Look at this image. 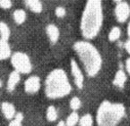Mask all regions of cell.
<instances>
[{
  "label": "cell",
  "mask_w": 130,
  "mask_h": 126,
  "mask_svg": "<svg viewBox=\"0 0 130 126\" xmlns=\"http://www.w3.org/2000/svg\"><path fill=\"white\" fill-rule=\"evenodd\" d=\"M114 12H115L116 20L119 23H125L130 17V6H129L128 2L121 1V2L117 3V5L115 6V9H114Z\"/></svg>",
  "instance_id": "8992f818"
},
{
  "label": "cell",
  "mask_w": 130,
  "mask_h": 126,
  "mask_svg": "<svg viewBox=\"0 0 130 126\" xmlns=\"http://www.w3.org/2000/svg\"><path fill=\"white\" fill-rule=\"evenodd\" d=\"M12 6L11 0H0V7L2 9H9Z\"/></svg>",
  "instance_id": "603a6c76"
},
{
  "label": "cell",
  "mask_w": 130,
  "mask_h": 126,
  "mask_svg": "<svg viewBox=\"0 0 130 126\" xmlns=\"http://www.w3.org/2000/svg\"><path fill=\"white\" fill-rule=\"evenodd\" d=\"M125 112L123 104L104 101L96 111V123L99 126H118L124 118Z\"/></svg>",
  "instance_id": "277c9868"
},
{
  "label": "cell",
  "mask_w": 130,
  "mask_h": 126,
  "mask_svg": "<svg viewBox=\"0 0 130 126\" xmlns=\"http://www.w3.org/2000/svg\"><path fill=\"white\" fill-rule=\"evenodd\" d=\"M54 13L57 18H63L64 15H66L67 11H66V8L62 7V6H57L54 10Z\"/></svg>",
  "instance_id": "7402d4cb"
},
{
  "label": "cell",
  "mask_w": 130,
  "mask_h": 126,
  "mask_svg": "<svg viewBox=\"0 0 130 126\" xmlns=\"http://www.w3.org/2000/svg\"><path fill=\"white\" fill-rule=\"evenodd\" d=\"M124 48H125V50L130 54V39H128V40L124 43Z\"/></svg>",
  "instance_id": "4316f807"
},
{
  "label": "cell",
  "mask_w": 130,
  "mask_h": 126,
  "mask_svg": "<svg viewBox=\"0 0 130 126\" xmlns=\"http://www.w3.org/2000/svg\"><path fill=\"white\" fill-rule=\"evenodd\" d=\"M25 5L35 13H40L43 10V4L41 0H24Z\"/></svg>",
  "instance_id": "7c38bea8"
},
{
  "label": "cell",
  "mask_w": 130,
  "mask_h": 126,
  "mask_svg": "<svg viewBox=\"0 0 130 126\" xmlns=\"http://www.w3.org/2000/svg\"><path fill=\"white\" fill-rule=\"evenodd\" d=\"M73 49L77 53L82 66L89 77H94L103 67L101 52L88 40H78L73 44Z\"/></svg>",
  "instance_id": "7a4b0ae2"
},
{
  "label": "cell",
  "mask_w": 130,
  "mask_h": 126,
  "mask_svg": "<svg viewBox=\"0 0 130 126\" xmlns=\"http://www.w3.org/2000/svg\"><path fill=\"white\" fill-rule=\"evenodd\" d=\"M21 81V74L17 71H12L9 76H8V79H7V84H6V88H7V91L11 92L15 89L17 85L20 83Z\"/></svg>",
  "instance_id": "8fae6325"
},
{
  "label": "cell",
  "mask_w": 130,
  "mask_h": 126,
  "mask_svg": "<svg viewBox=\"0 0 130 126\" xmlns=\"http://www.w3.org/2000/svg\"><path fill=\"white\" fill-rule=\"evenodd\" d=\"M79 115L76 111H73L66 119V121H64V124H66V126H75L78 122H79Z\"/></svg>",
  "instance_id": "ac0fdd59"
},
{
  "label": "cell",
  "mask_w": 130,
  "mask_h": 126,
  "mask_svg": "<svg viewBox=\"0 0 130 126\" xmlns=\"http://www.w3.org/2000/svg\"><path fill=\"white\" fill-rule=\"evenodd\" d=\"M79 126H93V117L91 114H85L79 118Z\"/></svg>",
  "instance_id": "d6986e66"
},
{
  "label": "cell",
  "mask_w": 130,
  "mask_h": 126,
  "mask_svg": "<svg viewBox=\"0 0 130 126\" xmlns=\"http://www.w3.org/2000/svg\"><path fill=\"white\" fill-rule=\"evenodd\" d=\"M81 105H82V102L81 100L78 98V97H73L70 101V108L73 110V111H77L81 108Z\"/></svg>",
  "instance_id": "44dd1931"
},
{
  "label": "cell",
  "mask_w": 130,
  "mask_h": 126,
  "mask_svg": "<svg viewBox=\"0 0 130 126\" xmlns=\"http://www.w3.org/2000/svg\"><path fill=\"white\" fill-rule=\"evenodd\" d=\"M127 35H128V39H130V22L128 23L127 26Z\"/></svg>",
  "instance_id": "83f0119b"
},
{
  "label": "cell",
  "mask_w": 130,
  "mask_h": 126,
  "mask_svg": "<svg viewBox=\"0 0 130 126\" xmlns=\"http://www.w3.org/2000/svg\"><path fill=\"white\" fill-rule=\"evenodd\" d=\"M58 117V114H57V110L54 106H48L47 109H46V119L49 121V122H54Z\"/></svg>",
  "instance_id": "e0dca14e"
},
{
  "label": "cell",
  "mask_w": 130,
  "mask_h": 126,
  "mask_svg": "<svg viewBox=\"0 0 130 126\" xmlns=\"http://www.w3.org/2000/svg\"><path fill=\"white\" fill-rule=\"evenodd\" d=\"M1 87H2V80L0 79V88H1Z\"/></svg>",
  "instance_id": "4dcf8cb0"
},
{
  "label": "cell",
  "mask_w": 130,
  "mask_h": 126,
  "mask_svg": "<svg viewBox=\"0 0 130 126\" xmlns=\"http://www.w3.org/2000/svg\"><path fill=\"white\" fill-rule=\"evenodd\" d=\"M41 86V80L38 76H30L29 78L26 79L25 84H24V89L27 93L29 94H34L39 91Z\"/></svg>",
  "instance_id": "ba28073f"
},
{
  "label": "cell",
  "mask_w": 130,
  "mask_h": 126,
  "mask_svg": "<svg viewBox=\"0 0 130 126\" xmlns=\"http://www.w3.org/2000/svg\"><path fill=\"white\" fill-rule=\"evenodd\" d=\"M113 1H115V2H117V3H119V2H121V1H123V0H113Z\"/></svg>",
  "instance_id": "f546056e"
},
{
  "label": "cell",
  "mask_w": 130,
  "mask_h": 126,
  "mask_svg": "<svg viewBox=\"0 0 130 126\" xmlns=\"http://www.w3.org/2000/svg\"><path fill=\"white\" fill-rule=\"evenodd\" d=\"M10 38V29L4 22H0V39L8 41Z\"/></svg>",
  "instance_id": "9a60e30c"
},
{
  "label": "cell",
  "mask_w": 130,
  "mask_h": 126,
  "mask_svg": "<svg viewBox=\"0 0 130 126\" xmlns=\"http://www.w3.org/2000/svg\"><path fill=\"white\" fill-rule=\"evenodd\" d=\"M120 36H121V29L119 27H113L109 32L108 38L111 42H115L120 38Z\"/></svg>",
  "instance_id": "ffe728a7"
},
{
  "label": "cell",
  "mask_w": 130,
  "mask_h": 126,
  "mask_svg": "<svg viewBox=\"0 0 130 126\" xmlns=\"http://www.w3.org/2000/svg\"><path fill=\"white\" fill-rule=\"evenodd\" d=\"M70 67H71V73H72V76L74 78V82H75L77 88L82 89L84 86V75H83L81 68L79 67L78 62L74 58L71 59Z\"/></svg>",
  "instance_id": "52a82bcc"
},
{
  "label": "cell",
  "mask_w": 130,
  "mask_h": 126,
  "mask_svg": "<svg viewBox=\"0 0 130 126\" xmlns=\"http://www.w3.org/2000/svg\"><path fill=\"white\" fill-rule=\"evenodd\" d=\"M8 126H23V124H22V122L15 120V119H12V120H10Z\"/></svg>",
  "instance_id": "cb8c5ba5"
},
{
  "label": "cell",
  "mask_w": 130,
  "mask_h": 126,
  "mask_svg": "<svg viewBox=\"0 0 130 126\" xmlns=\"http://www.w3.org/2000/svg\"><path fill=\"white\" fill-rule=\"evenodd\" d=\"M56 126H66V124H64V121H59L57 124H56Z\"/></svg>",
  "instance_id": "f1b7e54d"
},
{
  "label": "cell",
  "mask_w": 130,
  "mask_h": 126,
  "mask_svg": "<svg viewBox=\"0 0 130 126\" xmlns=\"http://www.w3.org/2000/svg\"><path fill=\"white\" fill-rule=\"evenodd\" d=\"M46 34L51 43H56L59 39V29L54 24H48L45 28Z\"/></svg>",
  "instance_id": "30bf717a"
},
{
  "label": "cell",
  "mask_w": 130,
  "mask_h": 126,
  "mask_svg": "<svg viewBox=\"0 0 130 126\" xmlns=\"http://www.w3.org/2000/svg\"><path fill=\"white\" fill-rule=\"evenodd\" d=\"M71 91L72 85L67 73L62 69H54L46 76L44 83V92L48 99H61L70 94Z\"/></svg>",
  "instance_id": "3957f363"
},
{
  "label": "cell",
  "mask_w": 130,
  "mask_h": 126,
  "mask_svg": "<svg viewBox=\"0 0 130 126\" xmlns=\"http://www.w3.org/2000/svg\"><path fill=\"white\" fill-rule=\"evenodd\" d=\"M10 62L14 71L19 72L20 74H29L33 68L29 55L23 51H17L12 53L10 56Z\"/></svg>",
  "instance_id": "5b68a950"
},
{
  "label": "cell",
  "mask_w": 130,
  "mask_h": 126,
  "mask_svg": "<svg viewBox=\"0 0 130 126\" xmlns=\"http://www.w3.org/2000/svg\"><path fill=\"white\" fill-rule=\"evenodd\" d=\"M126 81H127V75H126V73L122 69L118 70L117 73L115 74L114 79H113V84L115 86L119 87V88H123L124 85H125V83H126Z\"/></svg>",
  "instance_id": "4fadbf2b"
},
{
  "label": "cell",
  "mask_w": 130,
  "mask_h": 126,
  "mask_svg": "<svg viewBox=\"0 0 130 126\" xmlns=\"http://www.w3.org/2000/svg\"><path fill=\"white\" fill-rule=\"evenodd\" d=\"M0 109H1V113L3 114L4 118L9 121L12 120L17 114L15 107L9 102H2L1 106H0Z\"/></svg>",
  "instance_id": "9c48e42d"
},
{
  "label": "cell",
  "mask_w": 130,
  "mask_h": 126,
  "mask_svg": "<svg viewBox=\"0 0 130 126\" xmlns=\"http://www.w3.org/2000/svg\"><path fill=\"white\" fill-rule=\"evenodd\" d=\"M104 22L103 0H86L80 21V31L86 40L99 35Z\"/></svg>",
  "instance_id": "6da1fadb"
},
{
  "label": "cell",
  "mask_w": 130,
  "mask_h": 126,
  "mask_svg": "<svg viewBox=\"0 0 130 126\" xmlns=\"http://www.w3.org/2000/svg\"><path fill=\"white\" fill-rule=\"evenodd\" d=\"M13 119H15V120H18V121H20V122H23L24 114H23V113H21V112H19V113H17V114H15V116H14V118H13Z\"/></svg>",
  "instance_id": "d4e9b609"
},
{
  "label": "cell",
  "mask_w": 130,
  "mask_h": 126,
  "mask_svg": "<svg viewBox=\"0 0 130 126\" xmlns=\"http://www.w3.org/2000/svg\"><path fill=\"white\" fill-rule=\"evenodd\" d=\"M12 18L13 21L15 22V24L18 25H22L26 22L27 19V12L24 9H15L12 13Z\"/></svg>",
  "instance_id": "2e32d148"
},
{
  "label": "cell",
  "mask_w": 130,
  "mask_h": 126,
  "mask_svg": "<svg viewBox=\"0 0 130 126\" xmlns=\"http://www.w3.org/2000/svg\"><path fill=\"white\" fill-rule=\"evenodd\" d=\"M11 48L8 44V41H4L0 39V60H4L10 57Z\"/></svg>",
  "instance_id": "5bb4252c"
},
{
  "label": "cell",
  "mask_w": 130,
  "mask_h": 126,
  "mask_svg": "<svg viewBox=\"0 0 130 126\" xmlns=\"http://www.w3.org/2000/svg\"><path fill=\"white\" fill-rule=\"evenodd\" d=\"M125 68H126V71L127 73L130 75V57H128L125 61Z\"/></svg>",
  "instance_id": "484cf974"
}]
</instances>
